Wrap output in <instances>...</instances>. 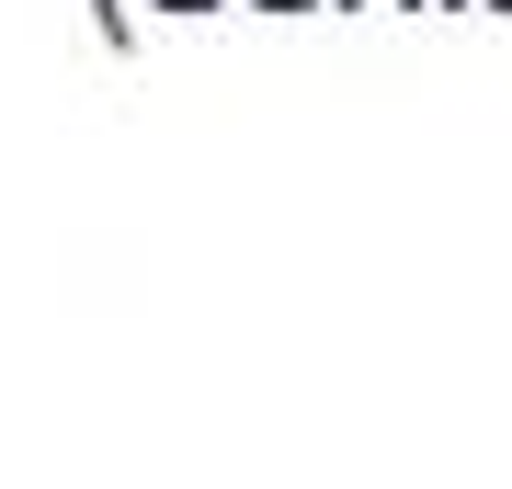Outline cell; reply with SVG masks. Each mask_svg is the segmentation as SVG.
Wrapping results in <instances>:
<instances>
[{
    "label": "cell",
    "instance_id": "cell-3",
    "mask_svg": "<svg viewBox=\"0 0 512 489\" xmlns=\"http://www.w3.org/2000/svg\"><path fill=\"white\" fill-rule=\"evenodd\" d=\"M160 12H217V0H160Z\"/></svg>",
    "mask_w": 512,
    "mask_h": 489
},
{
    "label": "cell",
    "instance_id": "cell-2",
    "mask_svg": "<svg viewBox=\"0 0 512 489\" xmlns=\"http://www.w3.org/2000/svg\"><path fill=\"white\" fill-rule=\"evenodd\" d=\"M251 12H319V0H251Z\"/></svg>",
    "mask_w": 512,
    "mask_h": 489
},
{
    "label": "cell",
    "instance_id": "cell-5",
    "mask_svg": "<svg viewBox=\"0 0 512 489\" xmlns=\"http://www.w3.org/2000/svg\"><path fill=\"white\" fill-rule=\"evenodd\" d=\"M444 12H467V0H444Z\"/></svg>",
    "mask_w": 512,
    "mask_h": 489
},
{
    "label": "cell",
    "instance_id": "cell-6",
    "mask_svg": "<svg viewBox=\"0 0 512 489\" xmlns=\"http://www.w3.org/2000/svg\"><path fill=\"white\" fill-rule=\"evenodd\" d=\"M342 12H365V0H342Z\"/></svg>",
    "mask_w": 512,
    "mask_h": 489
},
{
    "label": "cell",
    "instance_id": "cell-4",
    "mask_svg": "<svg viewBox=\"0 0 512 489\" xmlns=\"http://www.w3.org/2000/svg\"><path fill=\"white\" fill-rule=\"evenodd\" d=\"M478 12H512V0H478Z\"/></svg>",
    "mask_w": 512,
    "mask_h": 489
},
{
    "label": "cell",
    "instance_id": "cell-1",
    "mask_svg": "<svg viewBox=\"0 0 512 489\" xmlns=\"http://www.w3.org/2000/svg\"><path fill=\"white\" fill-rule=\"evenodd\" d=\"M92 23H103V46H137V0H92Z\"/></svg>",
    "mask_w": 512,
    "mask_h": 489
}]
</instances>
